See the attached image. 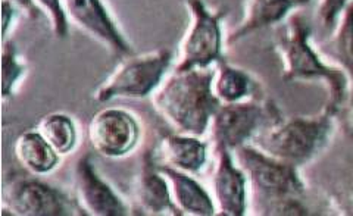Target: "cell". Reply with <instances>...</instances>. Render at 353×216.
<instances>
[{"label": "cell", "instance_id": "1", "mask_svg": "<svg viewBox=\"0 0 353 216\" xmlns=\"http://www.w3.org/2000/svg\"><path fill=\"white\" fill-rule=\"evenodd\" d=\"M309 40V21L301 12L292 14L275 43V52L283 62V80L287 83L323 81L328 90L324 111L336 116L349 99L350 75L345 68L325 63Z\"/></svg>", "mask_w": 353, "mask_h": 216}, {"label": "cell", "instance_id": "2", "mask_svg": "<svg viewBox=\"0 0 353 216\" xmlns=\"http://www.w3.org/2000/svg\"><path fill=\"white\" fill-rule=\"evenodd\" d=\"M214 75L212 67L174 71L152 93L154 109L180 134L202 137L223 105L212 90Z\"/></svg>", "mask_w": 353, "mask_h": 216}, {"label": "cell", "instance_id": "3", "mask_svg": "<svg viewBox=\"0 0 353 216\" xmlns=\"http://www.w3.org/2000/svg\"><path fill=\"white\" fill-rule=\"evenodd\" d=\"M334 118L324 109L314 116L280 118L253 137V146L287 164L305 165L328 144L334 133Z\"/></svg>", "mask_w": 353, "mask_h": 216}, {"label": "cell", "instance_id": "4", "mask_svg": "<svg viewBox=\"0 0 353 216\" xmlns=\"http://www.w3.org/2000/svg\"><path fill=\"white\" fill-rule=\"evenodd\" d=\"M172 63V52L157 49L143 55L127 56L115 71L99 85L93 93V99L105 103L115 97L143 99L159 87L165 74Z\"/></svg>", "mask_w": 353, "mask_h": 216}, {"label": "cell", "instance_id": "5", "mask_svg": "<svg viewBox=\"0 0 353 216\" xmlns=\"http://www.w3.org/2000/svg\"><path fill=\"white\" fill-rule=\"evenodd\" d=\"M234 152L237 165L261 197L280 206L305 191L296 165L275 159L252 144H243Z\"/></svg>", "mask_w": 353, "mask_h": 216}, {"label": "cell", "instance_id": "6", "mask_svg": "<svg viewBox=\"0 0 353 216\" xmlns=\"http://www.w3.org/2000/svg\"><path fill=\"white\" fill-rule=\"evenodd\" d=\"M280 118L279 109L271 102L248 99L221 105L212 116L209 129L215 149L224 147L233 152Z\"/></svg>", "mask_w": 353, "mask_h": 216}, {"label": "cell", "instance_id": "7", "mask_svg": "<svg viewBox=\"0 0 353 216\" xmlns=\"http://www.w3.org/2000/svg\"><path fill=\"white\" fill-rule=\"evenodd\" d=\"M192 23L180 45V61L174 71L209 68L223 61V31L219 21L225 10H211L203 0H184Z\"/></svg>", "mask_w": 353, "mask_h": 216}, {"label": "cell", "instance_id": "8", "mask_svg": "<svg viewBox=\"0 0 353 216\" xmlns=\"http://www.w3.org/2000/svg\"><path fill=\"white\" fill-rule=\"evenodd\" d=\"M87 137L99 155L118 159L134 150L140 138L136 116L121 107L99 111L88 122Z\"/></svg>", "mask_w": 353, "mask_h": 216}, {"label": "cell", "instance_id": "9", "mask_svg": "<svg viewBox=\"0 0 353 216\" xmlns=\"http://www.w3.org/2000/svg\"><path fill=\"white\" fill-rule=\"evenodd\" d=\"M19 216L74 215V206L63 191L36 178H17L3 190V212Z\"/></svg>", "mask_w": 353, "mask_h": 216}, {"label": "cell", "instance_id": "10", "mask_svg": "<svg viewBox=\"0 0 353 216\" xmlns=\"http://www.w3.org/2000/svg\"><path fill=\"white\" fill-rule=\"evenodd\" d=\"M62 6L66 18L115 55L127 58L134 53L103 0H62Z\"/></svg>", "mask_w": 353, "mask_h": 216}, {"label": "cell", "instance_id": "11", "mask_svg": "<svg viewBox=\"0 0 353 216\" xmlns=\"http://www.w3.org/2000/svg\"><path fill=\"white\" fill-rule=\"evenodd\" d=\"M75 194L80 210L93 216H124L130 213L125 202L101 178L90 156L79 160L75 168Z\"/></svg>", "mask_w": 353, "mask_h": 216}, {"label": "cell", "instance_id": "12", "mask_svg": "<svg viewBox=\"0 0 353 216\" xmlns=\"http://www.w3.org/2000/svg\"><path fill=\"white\" fill-rule=\"evenodd\" d=\"M216 165L212 175L214 203L219 215L243 216L248 208V178L236 165L228 149H215Z\"/></svg>", "mask_w": 353, "mask_h": 216}, {"label": "cell", "instance_id": "13", "mask_svg": "<svg viewBox=\"0 0 353 216\" xmlns=\"http://www.w3.org/2000/svg\"><path fill=\"white\" fill-rule=\"evenodd\" d=\"M152 158L158 165L197 174L208 162V144L196 136L171 134L161 140Z\"/></svg>", "mask_w": 353, "mask_h": 216}, {"label": "cell", "instance_id": "14", "mask_svg": "<svg viewBox=\"0 0 353 216\" xmlns=\"http://www.w3.org/2000/svg\"><path fill=\"white\" fill-rule=\"evenodd\" d=\"M134 197L141 213L181 215L172 202L168 181L158 171L150 153L145 156L140 174L134 181Z\"/></svg>", "mask_w": 353, "mask_h": 216}, {"label": "cell", "instance_id": "15", "mask_svg": "<svg viewBox=\"0 0 353 216\" xmlns=\"http://www.w3.org/2000/svg\"><path fill=\"white\" fill-rule=\"evenodd\" d=\"M157 164V162H154ZM158 171L168 181L172 202L181 215L212 216L216 213L211 194L190 174L171 166L158 165Z\"/></svg>", "mask_w": 353, "mask_h": 216}, {"label": "cell", "instance_id": "16", "mask_svg": "<svg viewBox=\"0 0 353 216\" xmlns=\"http://www.w3.org/2000/svg\"><path fill=\"white\" fill-rule=\"evenodd\" d=\"M309 2L311 0H248L239 27L228 37V45H233L258 30L279 24L290 14V10Z\"/></svg>", "mask_w": 353, "mask_h": 216}, {"label": "cell", "instance_id": "17", "mask_svg": "<svg viewBox=\"0 0 353 216\" xmlns=\"http://www.w3.org/2000/svg\"><path fill=\"white\" fill-rule=\"evenodd\" d=\"M15 158L34 175H46L58 166L61 155L41 137L37 129H30L15 140Z\"/></svg>", "mask_w": 353, "mask_h": 216}, {"label": "cell", "instance_id": "18", "mask_svg": "<svg viewBox=\"0 0 353 216\" xmlns=\"http://www.w3.org/2000/svg\"><path fill=\"white\" fill-rule=\"evenodd\" d=\"M258 84L245 69L233 67L227 62L219 61L212 81L214 94L221 103H236L253 99Z\"/></svg>", "mask_w": 353, "mask_h": 216}, {"label": "cell", "instance_id": "19", "mask_svg": "<svg viewBox=\"0 0 353 216\" xmlns=\"http://www.w3.org/2000/svg\"><path fill=\"white\" fill-rule=\"evenodd\" d=\"M37 131L61 156L71 153L77 146V127L72 118L66 114L54 112L43 116Z\"/></svg>", "mask_w": 353, "mask_h": 216}, {"label": "cell", "instance_id": "20", "mask_svg": "<svg viewBox=\"0 0 353 216\" xmlns=\"http://www.w3.org/2000/svg\"><path fill=\"white\" fill-rule=\"evenodd\" d=\"M27 71L26 65L18 61L17 47L12 41H3L2 47V97L6 100L8 97L15 93L18 81L24 77Z\"/></svg>", "mask_w": 353, "mask_h": 216}, {"label": "cell", "instance_id": "21", "mask_svg": "<svg viewBox=\"0 0 353 216\" xmlns=\"http://www.w3.org/2000/svg\"><path fill=\"white\" fill-rule=\"evenodd\" d=\"M341 23L339 25V32L336 36V47L339 55L343 61V68L350 72L352 68V5L347 3V6L343 9V12L340 14Z\"/></svg>", "mask_w": 353, "mask_h": 216}, {"label": "cell", "instance_id": "22", "mask_svg": "<svg viewBox=\"0 0 353 216\" xmlns=\"http://www.w3.org/2000/svg\"><path fill=\"white\" fill-rule=\"evenodd\" d=\"M36 5L49 17L50 27L57 39L68 36V18L62 6V0H34Z\"/></svg>", "mask_w": 353, "mask_h": 216}, {"label": "cell", "instance_id": "23", "mask_svg": "<svg viewBox=\"0 0 353 216\" xmlns=\"http://www.w3.org/2000/svg\"><path fill=\"white\" fill-rule=\"evenodd\" d=\"M349 0H319V19L324 27H331L336 24V21L340 18V14L347 6Z\"/></svg>", "mask_w": 353, "mask_h": 216}, {"label": "cell", "instance_id": "24", "mask_svg": "<svg viewBox=\"0 0 353 216\" xmlns=\"http://www.w3.org/2000/svg\"><path fill=\"white\" fill-rule=\"evenodd\" d=\"M15 17H17V6L12 2H9V0H2V21H3L2 34H3V41H6L9 27L12 25V23L15 21Z\"/></svg>", "mask_w": 353, "mask_h": 216}, {"label": "cell", "instance_id": "25", "mask_svg": "<svg viewBox=\"0 0 353 216\" xmlns=\"http://www.w3.org/2000/svg\"><path fill=\"white\" fill-rule=\"evenodd\" d=\"M9 2H12L17 8L24 10L26 15L31 19H37L40 17L41 9L36 5L34 0H9Z\"/></svg>", "mask_w": 353, "mask_h": 216}]
</instances>
